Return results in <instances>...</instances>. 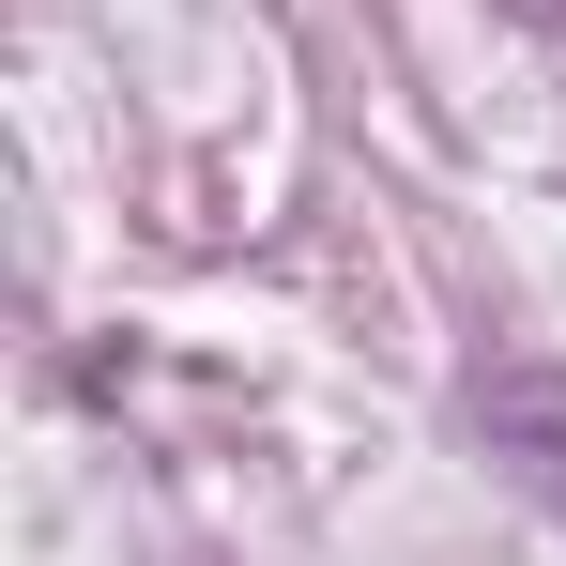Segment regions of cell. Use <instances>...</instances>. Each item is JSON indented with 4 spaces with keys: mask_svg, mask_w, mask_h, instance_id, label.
<instances>
[{
    "mask_svg": "<svg viewBox=\"0 0 566 566\" xmlns=\"http://www.w3.org/2000/svg\"><path fill=\"white\" fill-rule=\"evenodd\" d=\"M521 15H536V31H566V0H521Z\"/></svg>",
    "mask_w": 566,
    "mask_h": 566,
    "instance_id": "1",
    "label": "cell"
}]
</instances>
